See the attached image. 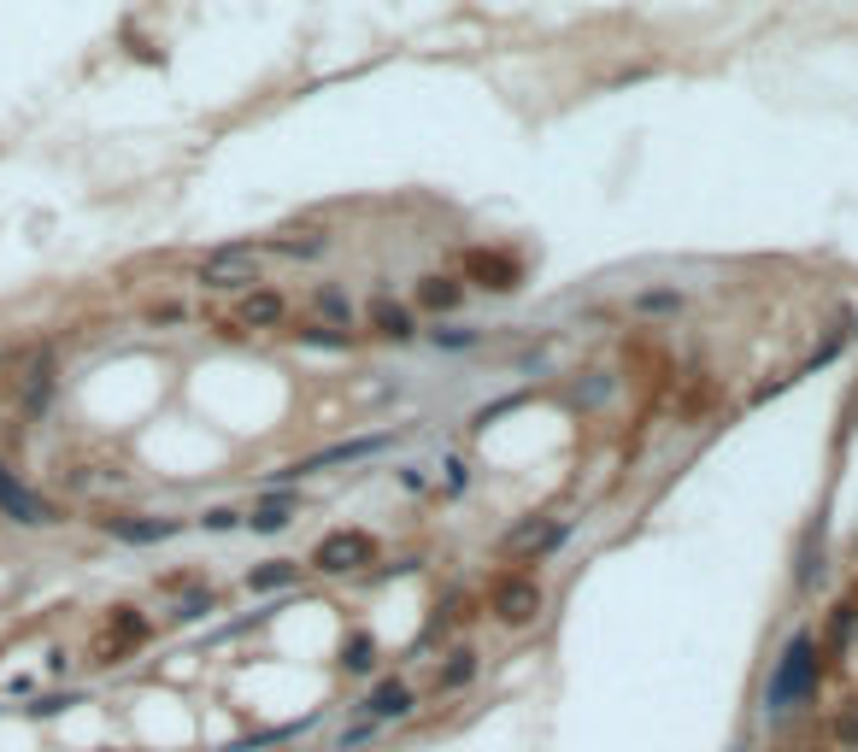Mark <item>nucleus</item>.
Segmentation results:
<instances>
[{
    "label": "nucleus",
    "instance_id": "obj_17",
    "mask_svg": "<svg viewBox=\"0 0 858 752\" xmlns=\"http://www.w3.org/2000/svg\"><path fill=\"white\" fill-rule=\"evenodd\" d=\"M465 300V283L459 277H447V270H429V277H418V306L429 311H453Z\"/></svg>",
    "mask_w": 858,
    "mask_h": 752
},
{
    "label": "nucleus",
    "instance_id": "obj_20",
    "mask_svg": "<svg viewBox=\"0 0 858 752\" xmlns=\"http://www.w3.org/2000/svg\"><path fill=\"white\" fill-rule=\"evenodd\" d=\"M371 664H377V635H347L341 641V671H353V676H365V671H371Z\"/></svg>",
    "mask_w": 858,
    "mask_h": 752
},
{
    "label": "nucleus",
    "instance_id": "obj_8",
    "mask_svg": "<svg viewBox=\"0 0 858 752\" xmlns=\"http://www.w3.org/2000/svg\"><path fill=\"white\" fill-rule=\"evenodd\" d=\"M94 524H100V535L124 541V547H159V541L182 535V517H148V512H107Z\"/></svg>",
    "mask_w": 858,
    "mask_h": 752
},
{
    "label": "nucleus",
    "instance_id": "obj_26",
    "mask_svg": "<svg viewBox=\"0 0 858 752\" xmlns=\"http://www.w3.org/2000/svg\"><path fill=\"white\" fill-rule=\"evenodd\" d=\"M207 612H218V594L212 588H200V594H189V600H177V623H200V617H207Z\"/></svg>",
    "mask_w": 858,
    "mask_h": 752
},
{
    "label": "nucleus",
    "instance_id": "obj_18",
    "mask_svg": "<svg viewBox=\"0 0 858 752\" xmlns=\"http://www.w3.org/2000/svg\"><path fill=\"white\" fill-rule=\"evenodd\" d=\"M477 682V646H453L441 664V676H436V694H459V687H471Z\"/></svg>",
    "mask_w": 858,
    "mask_h": 752
},
{
    "label": "nucleus",
    "instance_id": "obj_15",
    "mask_svg": "<svg viewBox=\"0 0 858 752\" xmlns=\"http://www.w3.org/2000/svg\"><path fill=\"white\" fill-rule=\"evenodd\" d=\"M241 582H248V594H282V588H295V582H300V558H265Z\"/></svg>",
    "mask_w": 858,
    "mask_h": 752
},
{
    "label": "nucleus",
    "instance_id": "obj_12",
    "mask_svg": "<svg viewBox=\"0 0 858 752\" xmlns=\"http://www.w3.org/2000/svg\"><path fill=\"white\" fill-rule=\"evenodd\" d=\"M295 506H300V494H271V499H259L241 524H248L253 535H282V530L295 524Z\"/></svg>",
    "mask_w": 858,
    "mask_h": 752
},
{
    "label": "nucleus",
    "instance_id": "obj_5",
    "mask_svg": "<svg viewBox=\"0 0 858 752\" xmlns=\"http://www.w3.org/2000/svg\"><path fill=\"white\" fill-rule=\"evenodd\" d=\"M395 435H359V442H336V447H323V453H306V458H295V465H282V471H271L265 476V488H282V483H300V476H318V471H336V465H359V458H377Z\"/></svg>",
    "mask_w": 858,
    "mask_h": 752
},
{
    "label": "nucleus",
    "instance_id": "obj_28",
    "mask_svg": "<svg viewBox=\"0 0 858 752\" xmlns=\"http://www.w3.org/2000/svg\"><path fill=\"white\" fill-rule=\"evenodd\" d=\"M636 311H682L677 288H652V295H636Z\"/></svg>",
    "mask_w": 858,
    "mask_h": 752
},
{
    "label": "nucleus",
    "instance_id": "obj_14",
    "mask_svg": "<svg viewBox=\"0 0 858 752\" xmlns=\"http://www.w3.org/2000/svg\"><path fill=\"white\" fill-rule=\"evenodd\" d=\"M371 329L382 342H412L418 336V318H412V306H400V300H371Z\"/></svg>",
    "mask_w": 858,
    "mask_h": 752
},
{
    "label": "nucleus",
    "instance_id": "obj_32",
    "mask_svg": "<svg viewBox=\"0 0 858 752\" xmlns=\"http://www.w3.org/2000/svg\"><path fill=\"white\" fill-rule=\"evenodd\" d=\"M0 712H7V705H0Z\"/></svg>",
    "mask_w": 858,
    "mask_h": 752
},
{
    "label": "nucleus",
    "instance_id": "obj_1",
    "mask_svg": "<svg viewBox=\"0 0 858 752\" xmlns=\"http://www.w3.org/2000/svg\"><path fill=\"white\" fill-rule=\"evenodd\" d=\"M817 687H824V646H817L811 630H794V635L782 641V653H776V664H770L765 712H770V718L800 712V705L817 700Z\"/></svg>",
    "mask_w": 858,
    "mask_h": 752
},
{
    "label": "nucleus",
    "instance_id": "obj_3",
    "mask_svg": "<svg viewBox=\"0 0 858 752\" xmlns=\"http://www.w3.org/2000/svg\"><path fill=\"white\" fill-rule=\"evenodd\" d=\"M377 564V535L371 530H330L312 547V571L318 576H365Z\"/></svg>",
    "mask_w": 858,
    "mask_h": 752
},
{
    "label": "nucleus",
    "instance_id": "obj_19",
    "mask_svg": "<svg viewBox=\"0 0 858 752\" xmlns=\"http://www.w3.org/2000/svg\"><path fill=\"white\" fill-rule=\"evenodd\" d=\"M312 311H318V318L330 324V329H347V324H353V300H347L341 288H312Z\"/></svg>",
    "mask_w": 858,
    "mask_h": 752
},
{
    "label": "nucleus",
    "instance_id": "obj_9",
    "mask_svg": "<svg viewBox=\"0 0 858 752\" xmlns=\"http://www.w3.org/2000/svg\"><path fill=\"white\" fill-rule=\"evenodd\" d=\"M418 712V694H412V682L406 676H382L371 694L359 700V718L371 723V729H382V723H406Z\"/></svg>",
    "mask_w": 858,
    "mask_h": 752
},
{
    "label": "nucleus",
    "instance_id": "obj_7",
    "mask_svg": "<svg viewBox=\"0 0 858 752\" xmlns=\"http://www.w3.org/2000/svg\"><path fill=\"white\" fill-rule=\"evenodd\" d=\"M148 635H153V623L141 617L136 605H112V612H107V630H100L94 659H100V664H124L136 646H148Z\"/></svg>",
    "mask_w": 858,
    "mask_h": 752
},
{
    "label": "nucleus",
    "instance_id": "obj_4",
    "mask_svg": "<svg viewBox=\"0 0 858 752\" xmlns=\"http://www.w3.org/2000/svg\"><path fill=\"white\" fill-rule=\"evenodd\" d=\"M194 283L212 288V295H248L259 283V247H212L194 265Z\"/></svg>",
    "mask_w": 858,
    "mask_h": 752
},
{
    "label": "nucleus",
    "instance_id": "obj_27",
    "mask_svg": "<svg viewBox=\"0 0 858 752\" xmlns=\"http://www.w3.org/2000/svg\"><path fill=\"white\" fill-rule=\"evenodd\" d=\"M835 746L858 752V700H847V705H841V718H835Z\"/></svg>",
    "mask_w": 858,
    "mask_h": 752
},
{
    "label": "nucleus",
    "instance_id": "obj_16",
    "mask_svg": "<svg viewBox=\"0 0 858 752\" xmlns=\"http://www.w3.org/2000/svg\"><path fill=\"white\" fill-rule=\"evenodd\" d=\"M259 254H282V259H323V254H330V236H323V229H289V236H277L271 247H259Z\"/></svg>",
    "mask_w": 858,
    "mask_h": 752
},
{
    "label": "nucleus",
    "instance_id": "obj_25",
    "mask_svg": "<svg viewBox=\"0 0 858 752\" xmlns=\"http://www.w3.org/2000/svg\"><path fill=\"white\" fill-rule=\"evenodd\" d=\"M429 342L447 347V353H471L482 336H477V329H465V324H436V329H429Z\"/></svg>",
    "mask_w": 858,
    "mask_h": 752
},
{
    "label": "nucleus",
    "instance_id": "obj_10",
    "mask_svg": "<svg viewBox=\"0 0 858 752\" xmlns=\"http://www.w3.org/2000/svg\"><path fill=\"white\" fill-rule=\"evenodd\" d=\"M465 277H471L477 288H495V295H512V288L523 283V270H518V259L477 247V254H465Z\"/></svg>",
    "mask_w": 858,
    "mask_h": 752
},
{
    "label": "nucleus",
    "instance_id": "obj_13",
    "mask_svg": "<svg viewBox=\"0 0 858 752\" xmlns=\"http://www.w3.org/2000/svg\"><path fill=\"white\" fill-rule=\"evenodd\" d=\"M565 524H541V517H536V524H518L512 535H506V547H512V553H523V558H541V553H553V547H565Z\"/></svg>",
    "mask_w": 858,
    "mask_h": 752
},
{
    "label": "nucleus",
    "instance_id": "obj_21",
    "mask_svg": "<svg viewBox=\"0 0 858 752\" xmlns=\"http://www.w3.org/2000/svg\"><path fill=\"white\" fill-rule=\"evenodd\" d=\"M295 342H300V347H323V353H347V347H353V329L306 324V329H295Z\"/></svg>",
    "mask_w": 858,
    "mask_h": 752
},
{
    "label": "nucleus",
    "instance_id": "obj_31",
    "mask_svg": "<svg viewBox=\"0 0 858 752\" xmlns=\"http://www.w3.org/2000/svg\"><path fill=\"white\" fill-rule=\"evenodd\" d=\"M447 488H453V494L465 488V465H459V458H447Z\"/></svg>",
    "mask_w": 858,
    "mask_h": 752
},
{
    "label": "nucleus",
    "instance_id": "obj_30",
    "mask_svg": "<svg viewBox=\"0 0 858 752\" xmlns=\"http://www.w3.org/2000/svg\"><path fill=\"white\" fill-rule=\"evenodd\" d=\"M606 394H611V376H595L588 388H577V400H582V406H600Z\"/></svg>",
    "mask_w": 858,
    "mask_h": 752
},
{
    "label": "nucleus",
    "instance_id": "obj_22",
    "mask_svg": "<svg viewBox=\"0 0 858 752\" xmlns=\"http://www.w3.org/2000/svg\"><path fill=\"white\" fill-rule=\"evenodd\" d=\"M852 630H858V605L847 600V605H835V617H829V635L817 641V646H824V653H841V646L852 641Z\"/></svg>",
    "mask_w": 858,
    "mask_h": 752
},
{
    "label": "nucleus",
    "instance_id": "obj_11",
    "mask_svg": "<svg viewBox=\"0 0 858 752\" xmlns=\"http://www.w3.org/2000/svg\"><path fill=\"white\" fill-rule=\"evenodd\" d=\"M282 318H289V300L277 295V288H248L236 306V324L241 329H277Z\"/></svg>",
    "mask_w": 858,
    "mask_h": 752
},
{
    "label": "nucleus",
    "instance_id": "obj_6",
    "mask_svg": "<svg viewBox=\"0 0 858 752\" xmlns=\"http://www.w3.org/2000/svg\"><path fill=\"white\" fill-rule=\"evenodd\" d=\"M541 605H547V594H541V582L536 576H495V588H488V612H495L506 630H529V623L541 617Z\"/></svg>",
    "mask_w": 858,
    "mask_h": 752
},
{
    "label": "nucleus",
    "instance_id": "obj_29",
    "mask_svg": "<svg viewBox=\"0 0 858 752\" xmlns=\"http://www.w3.org/2000/svg\"><path fill=\"white\" fill-rule=\"evenodd\" d=\"M200 530H212V535H223V530H241V512H230V506H212L207 517H200Z\"/></svg>",
    "mask_w": 858,
    "mask_h": 752
},
{
    "label": "nucleus",
    "instance_id": "obj_2",
    "mask_svg": "<svg viewBox=\"0 0 858 752\" xmlns=\"http://www.w3.org/2000/svg\"><path fill=\"white\" fill-rule=\"evenodd\" d=\"M0 517L18 530H59L66 524V512H59L42 488H30L12 465H0Z\"/></svg>",
    "mask_w": 858,
    "mask_h": 752
},
{
    "label": "nucleus",
    "instance_id": "obj_24",
    "mask_svg": "<svg viewBox=\"0 0 858 752\" xmlns=\"http://www.w3.org/2000/svg\"><path fill=\"white\" fill-rule=\"evenodd\" d=\"M312 723V718H300V723H282V729H265V735H248V741H230L223 752H259V746H277V741H295L300 729Z\"/></svg>",
    "mask_w": 858,
    "mask_h": 752
},
{
    "label": "nucleus",
    "instance_id": "obj_23",
    "mask_svg": "<svg viewBox=\"0 0 858 752\" xmlns=\"http://www.w3.org/2000/svg\"><path fill=\"white\" fill-rule=\"evenodd\" d=\"M77 700H83L77 687H59V694H36L30 705H18V712H24V718H59V712H71Z\"/></svg>",
    "mask_w": 858,
    "mask_h": 752
}]
</instances>
